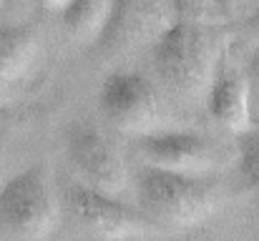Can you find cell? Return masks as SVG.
<instances>
[{
	"label": "cell",
	"mask_w": 259,
	"mask_h": 241,
	"mask_svg": "<svg viewBox=\"0 0 259 241\" xmlns=\"http://www.w3.org/2000/svg\"><path fill=\"white\" fill-rule=\"evenodd\" d=\"M101 116L121 133L144 136L166 128L169 111L159 88L134 71H116L98 90Z\"/></svg>",
	"instance_id": "277c9868"
},
{
	"label": "cell",
	"mask_w": 259,
	"mask_h": 241,
	"mask_svg": "<svg viewBox=\"0 0 259 241\" xmlns=\"http://www.w3.org/2000/svg\"><path fill=\"white\" fill-rule=\"evenodd\" d=\"M237 171L244 186L259 196V126L237 133Z\"/></svg>",
	"instance_id": "7c38bea8"
},
{
	"label": "cell",
	"mask_w": 259,
	"mask_h": 241,
	"mask_svg": "<svg viewBox=\"0 0 259 241\" xmlns=\"http://www.w3.org/2000/svg\"><path fill=\"white\" fill-rule=\"evenodd\" d=\"M113 0H71L63 8V28L73 40L98 43L108 28Z\"/></svg>",
	"instance_id": "8fae6325"
},
{
	"label": "cell",
	"mask_w": 259,
	"mask_h": 241,
	"mask_svg": "<svg viewBox=\"0 0 259 241\" xmlns=\"http://www.w3.org/2000/svg\"><path fill=\"white\" fill-rule=\"evenodd\" d=\"M3 5H5V0H0V8H3Z\"/></svg>",
	"instance_id": "e0dca14e"
},
{
	"label": "cell",
	"mask_w": 259,
	"mask_h": 241,
	"mask_svg": "<svg viewBox=\"0 0 259 241\" xmlns=\"http://www.w3.org/2000/svg\"><path fill=\"white\" fill-rule=\"evenodd\" d=\"M63 204L73 221L101 241H131L151 236L156 221H151L144 209H134L121 201V196L103 194L83 181L66 186Z\"/></svg>",
	"instance_id": "5b68a950"
},
{
	"label": "cell",
	"mask_w": 259,
	"mask_h": 241,
	"mask_svg": "<svg viewBox=\"0 0 259 241\" xmlns=\"http://www.w3.org/2000/svg\"><path fill=\"white\" fill-rule=\"evenodd\" d=\"M174 13H176V18L194 20V23L224 25V20H227L224 0H174Z\"/></svg>",
	"instance_id": "4fadbf2b"
},
{
	"label": "cell",
	"mask_w": 259,
	"mask_h": 241,
	"mask_svg": "<svg viewBox=\"0 0 259 241\" xmlns=\"http://www.w3.org/2000/svg\"><path fill=\"white\" fill-rule=\"evenodd\" d=\"M134 188L144 214L151 221L174 229L201 226L219 209V188L204 176L141 163L134 173Z\"/></svg>",
	"instance_id": "7a4b0ae2"
},
{
	"label": "cell",
	"mask_w": 259,
	"mask_h": 241,
	"mask_svg": "<svg viewBox=\"0 0 259 241\" xmlns=\"http://www.w3.org/2000/svg\"><path fill=\"white\" fill-rule=\"evenodd\" d=\"M58 221V196L46 163L28 166L0 183V234L15 241H43Z\"/></svg>",
	"instance_id": "3957f363"
},
{
	"label": "cell",
	"mask_w": 259,
	"mask_h": 241,
	"mask_svg": "<svg viewBox=\"0 0 259 241\" xmlns=\"http://www.w3.org/2000/svg\"><path fill=\"white\" fill-rule=\"evenodd\" d=\"M40 51V40L28 25L0 28V88L25 76Z\"/></svg>",
	"instance_id": "30bf717a"
},
{
	"label": "cell",
	"mask_w": 259,
	"mask_h": 241,
	"mask_svg": "<svg viewBox=\"0 0 259 241\" xmlns=\"http://www.w3.org/2000/svg\"><path fill=\"white\" fill-rule=\"evenodd\" d=\"M174 20V0H113L108 28L96 45L108 53L151 45Z\"/></svg>",
	"instance_id": "52a82bcc"
},
{
	"label": "cell",
	"mask_w": 259,
	"mask_h": 241,
	"mask_svg": "<svg viewBox=\"0 0 259 241\" xmlns=\"http://www.w3.org/2000/svg\"><path fill=\"white\" fill-rule=\"evenodd\" d=\"M247 78H249V88H252V101L259 103V48L249 56L247 61Z\"/></svg>",
	"instance_id": "5bb4252c"
},
{
	"label": "cell",
	"mask_w": 259,
	"mask_h": 241,
	"mask_svg": "<svg viewBox=\"0 0 259 241\" xmlns=\"http://www.w3.org/2000/svg\"><path fill=\"white\" fill-rule=\"evenodd\" d=\"M249 25L254 28V33H259V8L252 13V18H249Z\"/></svg>",
	"instance_id": "2e32d148"
},
{
	"label": "cell",
	"mask_w": 259,
	"mask_h": 241,
	"mask_svg": "<svg viewBox=\"0 0 259 241\" xmlns=\"http://www.w3.org/2000/svg\"><path fill=\"white\" fill-rule=\"evenodd\" d=\"M229 48L224 25L176 18L151 43V61L159 80L174 95L199 101L206 95L219 58Z\"/></svg>",
	"instance_id": "6da1fadb"
},
{
	"label": "cell",
	"mask_w": 259,
	"mask_h": 241,
	"mask_svg": "<svg viewBox=\"0 0 259 241\" xmlns=\"http://www.w3.org/2000/svg\"><path fill=\"white\" fill-rule=\"evenodd\" d=\"M252 106H254V101H252L247 71H242L239 66L232 63L229 48H227L224 56L219 58V66L209 83V90H206L209 116L222 128H227L229 133L237 136L252 126Z\"/></svg>",
	"instance_id": "9c48e42d"
},
{
	"label": "cell",
	"mask_w": 259,
	"mask_h": 241,
	"mask_svg": "<svg viewBox=\"0 0 259 241\" xmlns=\"http://www.w3.org/2000/svg\"><path fill=\"white\" fill-rule=\"evenodd\" d=\"M43 10H48V13H63V8L71 3V0H35Z\"/></svg>",
	"instance_id": "9a60e30c"
},
{
	"label": "cell",
	"mask_w": 259,
	"mask_h": 241,
	"mask_svg": "<svg viewBox=\"0 0 259 241\" xmlns=\"http://www.w3.org/2000/svg\"><path fill=\"white\" fill-rule=\"evenodd\" d=\"M66 151L83 183L111 196H121L128 188V168L98 126L86 121L73 123L66 136Z\"/></svg>",
	"instance_id": "8992f818"
},
{
	"label": "cell",
	"mask_w": 259,
	"mask_h": 241,
	"mask_svg": "<svg viewBox=\"0 0 259 241\" xmlns=\"http://www.w3.org/2000/svg\"><path fill=\"white\" fill-rule=\"evenodd\" d=\"M134 151L144 166H156L166 171L204 176L217 166V149L214 143L191 131H171L161 128L154 133L136 136Z\"/></svg>",
	"instance_id": "ba28073f"
}]
</instances>
